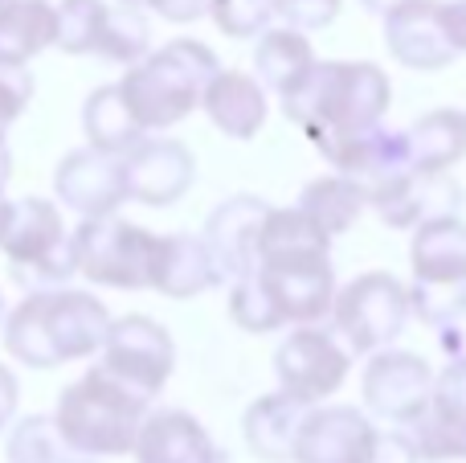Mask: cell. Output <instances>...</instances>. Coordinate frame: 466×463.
<instances>
[{
    "label": "cell",
    "mask_w": 466,
    "mask_h": 463,
    "mask_svg": "<svg viewBox=\"0 0 466 463\" xmlns=\"http://www.w3.org/2000/svg\"><path fill=\"white\" fill-rule=\"evenodd\" d=\"M111 328V312L103 300L74 287H41L29 292L5 316V349L29 369H57L66 361L95 357Z\"/></svg>",
    "instance_id": "cell-1"
},
{
    "label": "cell",
    "mask_w": 466,
    "mask_h": 463,
    "mask_svg": "<svg viewBox=\"0 0 466 463\" xmlns=\"http://www.w3.org/2000/svg\"><path fill=\"white\" fill-rule=\"evenodd\" d=\"M393 82L372 62H315L311 74L290 95H282V115L307 131L319 152L348 136L385 123Z\"/></svg>",
    "instance_id": "cell-2"
},
{
    "label": "cell",
    "mask_w": 466,
    "mask_h": 463,
    "mask_svg": "<svg viewBox=\"0 0 466 463\" xmlns=\"http://www.w3.org/2000/svg\"><path fill=\"white\" fill-rule=\"evenodd\" d=\"M221 70L218 54L205 41L177 37L160 49H147L119 78L131 115L144 131H168L201 107V90Z\"/></svg>",
    "instance_id": "cell-3"
},
{
    "label": "cell",
    "mask_w": 466,
    "mask_h": 463,
    "mask_svg": "<svg viewBox=\"0 0 466 463\" xmlns=\"http://www.w3.org/2000/svg\"><path fill=\"white\" fill-rule=\"evenodd\" d=\"M147 406L152 398L95 365L62 390L54 423L74 456H127L136 448Z\"/></svg>",
    "instance_id": "cell-4"
},
{
    "label": "cell",
    "mask_w": 466,
    "mask_h": 463,
    "mask_svg": "<svg viewBox=\"0 0 466 463\" xmlns=\"http://www.w3.org/2000/svg\"><path fill=\"white\" fill-rule=\"evenodd\" d=\"M410 316L426 320L430 328H451L466 316V221L459 213H442L410 238Z\"/></svg>",
    "instance_id": "cell-5"
},
{
    "label": "cell",
    "mask_w": 466,
    "mask_h": 463,
    "mask_svg": "<svg viewBox=\"0 0 466 463\" xmlns=\"http://www.w3.org/2000/svg\"><path fill=\"white\" fill-rule=\"evenodd\" d=\"M0 251L8 259L13 279L25 292L70 283L74 271V238L62 221V210L46 197L0 201Z\"/></svg>",
    "instance_id": "cell-6"
},
{
    "label": "cell",
    "mask_w": 466,
    "mask_h": 463,
    "mask_svg": "<svg viewBox=\"0 0 466 463\" xmlns=\"http://www.w3.org/2000/svg\"><path fill=\"white\" fill-rule=\"evenodd\" d=\"M74 238V271L86 275L98 287H119V292H144L152 287L156 242L160 234L123 221L119 213L106 218H82Z\"/></svg>",
    "instance_id": "cell-7"
},
{
    "label": "cell",
    "mask_w": 466,
    "mask_h": 463,
    "mask_svg": "<svg viewBox=\"0 0 466 463\" xmlns=\"http://www.w3.org/2000/svg\"><path fill=\"white\" fill-rule=\"evenodd\" d=\"M331 324L339 341H348V353L369 357L377 349H389L410 324V292L389 271H364L352 283L336 287Z\"/></svg>",
    "instance_id": "cell-8"
},
{
    "label": "cell",
    "mask_w": 466,
    "mask_h": 463,
    "mask_svg": "<svg viewBox=\"0 0 466 463\" xmlns=\"http://www.w3.org/2000/svg\"><path fill=\"white\" fill-rule=\"evenodd\" d=\"M348 369H352V353L344 349L336 333L319 324H295L274 349L279 390L307 402V406L331 398L348 382Z\"/></svg>",
    "instance_id": "cell-9"
},
{
    "label": "cell",
    "mask_w": 466,
    "mask_h": 463,
    "mask_svg": "<svg viewBox=\"0 0 466 463\" xmlns=\"http://www.w3.org/2000/svg\"><path fill=\"white\" fill-rule=\"evenodd\" d=\"M98 353H103L98 365L119 377L123 386L139 390L144 398H156L177 365V345H172L168 328L152 316H136V312L111 320Z\"/></svg>",
    "instance_id": "cell-10"
},
{
    "label": "cell",
    "mask_w": 466,
    "mask_h": 463,
    "mask_svg": "<svg viewBox=\"0 0 466 463\" xmlns=\"http://www.w3.org/2000/svg\"><path fill=\"white\" fill-rule=\"evenodd\" d=\"M434 369L426 357L405 349H377L364 365V410L393 427H410L426 410Z\"/></svg>",
    "instance_id": "cell-11"
},
{
    "label": "cell",
    "mask_w": 466,
    "mask_h": 463,
    "mask_svg": "<svg viewBox=\"0 0 466 463\" xmlns=\"http://www.w3.org/2000/svg\"><path fill=\"white\" fill-rule=\"evenodd\" d=\"M462 205V185L451 172H421V169H401L393 177L369 185V210L393 230H413L430 218L442 213H459Z\"/></svg>",
    "instance_id": "cell-12"
},
{
    "label": "cell",
    "mask_w": 466,
    "mask_h": 463,
    "mask_svg": "<svg viewBox=\"0 0 466 463\" xmlns=\"http://www.w3.org/2000/svg\"><path fill=\"white\" fill-rule=\"evenodd\" d=\"M123 177H127V201L164 205L180 201L197 180V160L188 152V144L168 136H144L139 144H131L123 152Z\"/></svg>",
    "instance_id": "cell-13"
},
{
    "label": "cell",
    "mask_w": 466,
    "mask_h": 463,
    "mask_svg": "<svg viewBox=\"0 0 466 463\" xmlns=\"http://www.w3.org/2000/svg\"><path fill=\"white\" fill-rule=\"evenodd\" d=\"M405 431L421 459H466V357H454L442 374H434L426 410Z\"/></svg>",
    "instance_id": "cell-14"
},
{
    "label": "cell",
    "mask_w": 466,
    "mask_h": 463,
    "mask_svg": "<svg viewBox=\"0 0 466 463\" xmlns=\"http://www.w3.org/2000/svg\"><path fill=\"white\" fill-rule=\"evenodd\" d=\"M54 193L66 210L78 218H106L119 213L127 201V177H123V156L98 152V148H74L62 156L54 172Z\"/></svg>",
    "instance_id": "cell-15"
},
{
    "label": "cell",
    "mask_w": 466,
    "mask_h": 463,
    "mask_svg": "<svg viewBox=\"0 0 466 463\" xmlns=\"http://www.w3.org/2000/svg\"><path fill=\"white\" fill-rule=\"evenodd\" d=\"M377 427L356 406H307L295 439V463H364Z\"/></svg>",
    "instance_id": "cell-16"
},
{
    "label": "cell",
    "mask_w": 466,
    "mask_h": 463,
    "mask_svg": "<svg viewBox=\"0 0 466 463\" xmlns=\"http://www.w3.org/2000/svg\"><path fill=\"white\" fill-rule=\"evenodd\" d=\"M270 205L254 193H238L221 201L218 210L205 218V246H209L213 262H218L221 279H246L258 271V242H262V221Z\"/></svg>",
    "instance_id": "cell-17"
},
{
    "label": "cell",
    "mask_w": 466,
    "mask_h": 463,
    "mask_svg": "<svg viewBox=\"0 0 466 463\" xmlns=\"http://www.w3.org/2000/svg\"><path fill=\"white\" fill-rule=\"evenodd\" d=\"M442 0H405V5L385 13V46L405 70L434 74L459 57V49L451 46L438 16Z\"/></svg>",
    "instance_id": "cell-18"
},
{
    "label": "cell",
    "mask_w": 466,
    "mask_h": 463,
    "mask_svg": "<svg viewBox=\"0 0 466 463\" xmlns=\"http://www.w3.org/2000/svg\"><path fill=\"white\" fill-rule=\"evenodd\" d=\"M270 300L279 304L282 324H323L331 316L336 300V271L331 259L307 262H279V267H258Z\"/></svg>",
    "instance_id": "cell-19"
},
{
    "label": "cell",
    "mask_w": 466,
    "mask_h": 463,
    "mask_svg": "<svg viewBox=\"0 0 466 463\" xmlns=\"http://www.w3.org/2000/svg\"><path fill=\"white\" fill-rule=\"evenodd\" d=\"M131 456H136V463H226L209 431L188 410L177 406L147 410Z\"/></svg>",
    "instance_id": "cell-20"
},
{
    "label": "cell",
    "mask_w": 466,
    "mask_h": 463,
    "mask_svg": "<svg viewBox=\"0 0 466 463\" xmlns=\"http://www.w3.org/2000/svg\"><path fill=\"white\" fill-rule=\"evenodd\" d=\"M201 111L229 139H254L266 128V87L246 70H218L201 90Z\"/></svg>",
    "instance_id": "cell-21"
},
{
    "label": "cell",
    "mask_w": 466,
    "mask_h": 463,
    "mask_svg": "<svg viewBox=\"0 0 466 463\" xmlns=\"http://www.w3.org/2000/svg\"><path fill=\"white\" fill-rule=\"evenodd\" d=\"M339 177L360 180L364 189L377 185V180L393 177V172L410 169V144H405V128H377L360 131V136H348L339 144H331L328 152H319Z\"/></svg>",
    "instance_id": "cell-22"
},
{
    "label": "cell",
    "mask_w": 466,
    "mask_h": 463,
    "mask_svg": "<svg viewBox=\"0 0 466 463\" xmlns=\"http://www.w3.org/2000/svg\"><path fill=\"white\" fill-rule=\"evenodd\" d=\"M221 283V271L213 262L205 238L197 234H160L156 242V267H152V287L172 300H193V295L209 292Z\"/></svg>",
    "instance_id": "cell-23"
},
{
    "label": "cell",
    "mask_w": 466,
    "mask_h": 463,
    "mask_svg": "<svg viewBox=\"0 0 466 463\" xmlns=\"http://www.w3.org/2000/svg\"><path fill=\"white\" fill-rule=\"evenodd\" d=\"M307 402L290 398V394H262L246 406L241 415V435H246V448L266 463H287L295 456V439L299 427H303Z\"/></svg>",
    "instance_id": "cell-24"
},
{
    "label": "cell",
    "mask_w": 466,
    "mask_h": 463,
    "mask_svg": "<svg viewBox=\"0 0 466 463\" xmlns=\"http://www.w3.org/2000/svg\"><path fill=\"white\" fill-rule=\"evenodd\" d=\"M319 62L307 41L303 29H290V25H266L258 33V46H254V70L258 82L274 95H290L299 82L311 74V66Z\"/></svg>",
    "instance_id": "cell-25"
},
{
    "label": "cell",
    "mask_w": 466,
    "mask_h": 463,
    "mask_svg": "<svg viewBox=\"0 0 466 463\" xmlns=\"http://www.w3.org/2000/svg\"><path fill=\"white\" fill-rule=\"evenodd\" d=\"M331 259V238L307 218L299 205L290 210H266L262 242H258V267H279V262H307Z\"/></svg>",
    "instance_id": "cell-26"
},
{
    "label": "cell",
    "mask_w": 466,
    "mask_h": 463,
    "mask_svg": "<svg viewBox=\"0 0 466 463\" xmlns=\"http://www.w3.org/2000/svg\"><path fill=\"white\" fill-rule=\"evenodd\" d=\"M405 144H410V169L451 172L466 156V111L459 107L426 111L413 128H405Z\"/></svg>",
    "instance_id": "cell-27"
},
{
    "label": "cell",
    "mask_w": 466,
    "mask_h": 463,
    "mask_svg": "<svg viewBox=\"0 0 466 463\" xmlns=\"http://www.w3.org/2000/svg\"><path fill=\"white\" fill-rule=\"evenodd\" d=\"M299 210H303L328 238H339L360 221L364 210H369V189L352 177H339V172L315 177L311 185H303V193H299Z\"/></svg>",
    "instance_id": "cell-28"
},
{
    "label": "cell",
    "mask_w": 466,
    "mask_h": 463,
    "mask_svg": "<svg viewBox=\"0 0 466 463\" xmlns=\"http://www.w3.org/2000/svg\"><path fill=\"white\" fill-rule=\"evenodd\" d=\"M57 37V5L49 0H0V57L29 62Z\"/></svg>",
    "instance_id": "cell-29"
},
{
    "label": "cell",
    "mask_w": 466,
    "mask_h": 463,
    "mask_svg": "<svg viewBox=\"0 0 466 463\" xmlns=\"http://www.w3.org/2000/svg\"><path fill=\"white\" fill-rule=\"evenodd\" d=\"M82 131H86L90 148L111 152V156H123L131 144H139V139L147 136L136 123V115H131L119 82H106V87L86 95V103H82Z\"/></svg>",
    "instance_id": "cell-30"
},
{
    "label": "cell",
    "mask_w": 466,
    "mask_h": 463,
    "mask_svg": "<svg viewBox=\"0 0 466 463\" xmlns=\"http://www.w3.org/2000/svg\"><path fill=\"white\" fill-rule=\"evenodd\" d=\"M147 49H152V25H147L144 8H131V5L106 8L95 57H106V62H119V66H136Z\"/></svg>",
    "instance_id": "cell-31"
},
{
    "label": "cell",
    "mask_w": 466,
    "mask_h": 463,
    "mask_svg": "<svg viewBox=\"0 0 466 463\" xmlns=\"http://www.w3.org/2000/svg\"><path fill=\"white\" fill-rule=\"evenodd\" d=\"M5 451H8V463H74L78 459L49 415L21 418V423L8 431Z\"/></svg>",
    "instance_id": "cell-32"
},
{
    "label": "cell",
    "mask_w": 466,
    "mask_h": 463,
    "mask_svg": "<svg viewBox=\"0 0 466 463\" xmlns=\"http://www.w3.org/2000/svg\"><path fill=\"white\" fill-rule=\"evenodd\" d=\"M106 0H62L57 5V37L54 46L70 57H86L98 49V33L106 21Z\"/></svg>",
    "instance_id": "cell-33"
},
{
    "label": "cell",
    "mask_w": 466,
    "mask_h": 463,
    "mask_svg": "<svg viewBox=\"0 0 466 463\" xmlns=\"http://www.w3.org/2000/svg\"><path fill=\"white\" fill-rule=\"evenodd\" d=\"M229 316L241 333H254V336L279 333L282 328V312H279V304L270 300V292H266V283H262L258 271L229 283Z\"/></svg>",
    "instance_id": "cell-34"
},
{
    "label": "cell",
    "mask_w": 466,
    "mask_h": 463,
    "mask_svg": "<svg viewBox=\"0 0 466 463\" xmlns=\"http://www.w3.org/2000/svg\"><path fill=\"white\" fill-rule=\"evenodd\" d=\"M209 16L226 37L246 41V37H258L270 25L274 13H270V0H213Z\"/></svg>",
    "instance_id": "cell-35"
},
{
    "label": "cell",
    "mask_w": 466,
    "mask_h": 463,
    "mask_svg": "<svg viewBox=\"0 0 466 463\" xmlns=\"http://www.w3.org/2000/svg\"><path fill=\"white\" fill-rule=\"evenodd\" d=\"M33 98V74L21 62H5L0 57V144H5L8 128L25 115Z\"/></svg>",
    "instance_id": "cell-36"
},
{
    "label": "cell",
    "mask_w": 466,
    "mask_h": 463,
    "mask_svg": "<svg viewBox=\"0 0 466 463\" xmlns=\"http://www.w3.org/2000/svg\"><path fill=\"white\" fill-rule=\"evenodd\" d=\"M339 8H344V0H270V13L279 16L282 25L303 29V33L328 29L339 16Z\"/></svg>",
    "instance_id": "cell-37"
},
{
    "label": "cell",
    "mask_w": 466,
    "mask_h": 463,
    "mask_svg": "<svg viewBox=\"0 0 466 463\" xmlns=\"http://www.w3.org/2000/svg\"><path fill=\"white\" fill-rule=\"evenodd\" d=\"M364 463H421L418 448H413L410 431H377V439H372V451Z\"/></svg>",
    "instance_id": "cell-38"
},
{
    "label": "cell",
    "mask_w": 466,
    "mask_h": 463,
    "mask_svg": "<svg viewBox=\"0 0 466 463\" xmlns=\"http://www.w3.org/2000/svg\"><path fill=\"white\" fill-rule=\"evenodd\" d=\"M209 5H213V0H147V8H152V13H160L164 21H172V25L201 21V16H209Z\"/></svg>",
    "instance_id": "cell-39"
},
{
    "label": "cell",
    "mask_w": 466,
    "mask_h": 463,
    "mask_svg": "<svg viewBox=\"0 0 466 463\" xmlns=\"http://www.w3.org/2000/svg\"><path fill=\"white\" fill-rule=\"evenodd\" d=\"M438 16H442V29L446 37H451V46L466 54V0H446V5H438Z\"/></svg>",
    "instance_id": "cell-40"
},
{
    "label": "cell",
    "mask_w": 466,
    "mask_h": 463,
    "mask_svg": "<svg viewBox=\"0 0 466 463\" xmlns=\"http://www.w3.org/2000/svg\"><path fill=\"white\" fill-rule=\"evenodd\" d=\"M16 398H21V386H16L13 369L0 365V431H5V427L13 423V415H16Z\"/></svg>",
    "instance_id": "cell-41"
},
{
    "label": "cell",
    "mask_w": 466,
    "mask_h": 463,
    "mask_svg": "<svg viewBox=\"0 0 466 463\" xmlns=\"http://www.w3.org/2000/svg\"><path fill=\"white\" fill-rule=\"evenodd\" d=\"M8 177H13V156H8V144H0V197H5Z\"/></svg>",
    "instance_id": "cell-42"
},
{
    "label": "cell",
    "mask_w": 466,
    "mask_h": 463,
    "mask_svg": "<svg viewBox=\"0 0 466 463\" xmlns=\"http://www.w3.org/2000/svg\"><path fill=\"white\" fill-rule=\"evenodd\" d=\"M397 5H405V0H360V8H364V13H372V16H385L389 13V8H397Z\"/></svg>",
    "instance_id": "cell-43"
},
{
    "label": "cell",
    "mask_w": 466,
    "mask_h": 463,
    "mask_svg": "<svg viewBox=\"0 0 466 463\" xmlns=\"http://www.w3.org/2000/svg\"><path fill=\"white\" fill-rule=\"evenodd\" d=\"M119 5H131V8H147V0H119Z\"/></svg>",
    "instance_id": "cell-44"
},
{
    "label": "cell",
    "mask_w": 466,
    "mask_h": 463,
    "mask_svg": "<svg viewBox=\"0 0 466 463\" xmlns=\"http://www.w3.org/2000/svg\"><path fill=\"white\" fill-rule=\"evenodd\" d=\"M5 316H8V304H5V295H0V324H5Z\"/></svg>",
    "instance_id": "cell-45"
},
{
    "label": "cell",
    "mask_w": 466,
    "mask_h": 463,
    "mask_svg": "<svg viewBox=\"0 0 466 463\" xmlns=\"http://www.w3.org/2000/svg\"><path fill=\"white\" fill-rule=\"evenodd\" d=\"M74 463H82V459H74Z\"/></svg>",
    "instance_id": "cell-46"
},
{
    "label": "cell",
    "mask_w": 466,
    "mask_h": 463,
    "mask_svg": "<svg viewBox=\"0 0 466 463\" xmlns=\"http://www.w3.org/2000/svg\"><path fill=\"white\" fill-rule=\"evenodd\" d=\"M0 201H5V197H0Z\"/></svg>",
    "instance_id": "cell-47"
}]
</instances>
